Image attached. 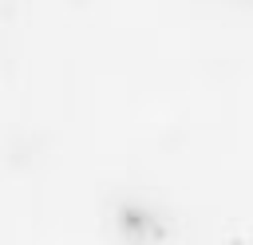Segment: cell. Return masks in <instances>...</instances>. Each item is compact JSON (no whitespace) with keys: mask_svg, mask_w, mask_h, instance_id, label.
Listing matches in <instances>:
<instances>
[]
</instances>
